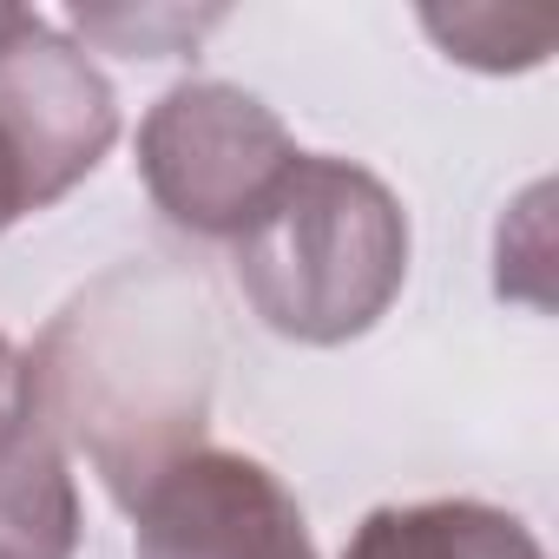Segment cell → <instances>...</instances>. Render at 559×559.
I'll return each mask as SVG.
<instances>
[{
  "mask_svg": "<svg viewBox=\"0 0 559 559\" xmlns=\"http://www.w3.org/2000/svg\"><path fill=\"white\" fill-rule=\"evenodd\" d=\"M0 126L21 145L34 204H60L119 139V99L106 73L40 14L0 8Z\"/></svg>",
  "mask_w": 559,
  "mask_h": 559,
  "instance_id": "5",
  "label": "cell"
},
{
  "mask_svg": "<svg viewBox=\"0 0 559 559\" xmlns=\"http://www.w3.org/2000/svg\"><path fill=\"white\" fill-rule=\"evenodd\" d=\"M27 211H40L34 204V178L21 165V145L8 139V126H0V230H14Z\"/></svg>",
  "mask_w": 559,
  "mask_h": 559,
  "instance_id": "11",
  "label": "cell"
},
{
  "mask_svg": "<svg viewBox=\"0 0 559 559\" xmlns=\"http://www.w3.org/2000/svg\"><path fill=\"white\" fill-rule=\"evenodd\" d=\"M204 310L171 297L165 284L112 276L80 310L53 323L34 369V402L53 435H73L106 487L132 507L158 467L198 448L211 369L191 343H204Z\"/></svg>",
  "mask_w": 559,
  "mask_h": 559,
  "instance_id": "1",
  "label": "cell"
},
{
  "mask_svg": "<svg viewBox=\"0 0 559 559\" xmlns=\"http://www.w3.org/2000/svg\"><path fill=\"white\" fill-rule=\"evenodd\" d=\"M224 14L211 8V14H185V8H80L73 14V27L86 34V40H99V47H112V53H132V60H165V53H178L185 40H198L204 27H217Z\"/></svg>",
  "mask_w": 559,
  "mask_h": 559,
  "instance_id": "9",
  "label": "cell"
},
{
  "mask_svg": "<svg viewBox=\"0 0 559 559\" xmlns=\"http://www.w3.org/2000/svg\"><path fill=\"white\" fill-rule=\"evenodd\" d=\"M80 552V487L67 441L47 415H27L0 441V559H73Z\"/></svg>",
  "mask_w": 559,
  "mask_h": 559,
  "instance_id": "6",
  "label": "cell"
},
{
  "mask_svg": "<svg viewBox=\"0 0 559 559\" xmlns=\"http://www.w3.org/2000/svg\"><path fill=\"white\" fill-rule=\"evenodd\" d=\"M421 27L448 47V60L480 67V73H520L539 67L552 47V14H513V8H428Z\"/></svg>",
  "mask_w": 559,
  "mask_h": 559,
  "instance_id": "8",
  "label": "cell"
},
{
  "mask_svg": "<svg viewBox=\"0 0 559 559\" xmlns=\"http://www.w3.org/2000/svg\"><path fill=\"white\" fill-rule=\"evenodd\" d=\"M297 165V139L257 93L224 80L171 86L139 126V178L198 237H237Z\"/></svg>",
  "mask_w": 559,
  "mask_h": 559,
  "instance_id": "3",
  "label": "cell"
},
{
  "mask_svg": "<svg viewBox=\"0 0 559 559\" xmlns=\"http://www.w3.org/2000/svg\"><path fill=\"white\" fill-rule=\"evenodd\" d=\"M343 559H546L533 526L487 500H408L376 507Z\"/></svg>",
  "mask_w": 559,
  "mask_h": 559,
  "instance_id": "7",
  "label": "cell"
},
{
  "mask_svg": "<svg viewBox=\"0 0 559 559\" xmlns=\"http://www.w3.org/2000/svg\"><path fill=\"white\" fill-rule=\"evenodd\" d=\"M132 559H317V539L263 461L191 448L132 500Z\"/></svg>",
  "mask_w": 559,
  "mask_h": 559,
  "instance_id": "4",
  "label": "cell"
},
{
  "mask_svg": "<svg viewBox=\"0 0 559 559\" xmlns=\"http://www.w3.org/2000/svg\"><path fill=\"white\" fill-rule=\"evenodd\" d=\"M263 330L336 349L389 317L408 276V211L356 158L297 152L270 204L230 237Z\"/></svg>",
  "mask_w": 559,
  "mask_h": 559,
  "instance_id": "2",
  "label": "cell"
},
{
  "mask_svg": "<svg viewBox=\"0 0 559 559\" xmlns=\"http://www.w3.org/2000/svg\"><path fill=\"white\" fill-rule=\"evenodd\" d=\"M27 415H40V402H34V369H27V356L0 336V441H8Z\"/></svg>",
  "mask_w": 559,
  "mask_h": 559,
  "instance_id": "10",
  "label": "cell"
}]
</instances>
